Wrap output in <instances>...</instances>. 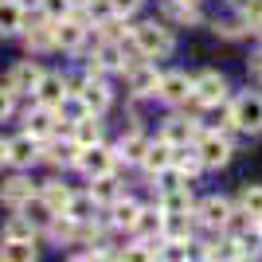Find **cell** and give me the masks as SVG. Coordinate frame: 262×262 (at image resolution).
Wrapping results in <instances>:
<instances>
[{
  "instance_id": "cell-1",
  "label": "cell",
  "mask_w": 262,
  "mask_h": 262,
  "mask_svg": "<svg viewBox=\"0 0 262 262\" xmlns=\"http://www.w3.org/2000/svg\"><path fill=\"white\" fill-rule=\"evenodd\" d=\"M133 39H137V47H141L145 59H164V55H172V51H176L172 32H168L164 24H157V20L137 24V28H133Z\"/></svg>"
},
{
  "instance_id": "cell-2",
  "label": "cell",
  "mask_w": 262,
  "mask_h": 262,
  "mask_svg": "<svg viewBox=\"0 0 262 262\" xmlns=\"http://www.w3.org/2000/svg\"><path fill=\"white\" fill-rule=\"evenodd\" d=\"M227 125L231 129H243V133H262V94L243 90L227 110Z\"/></svg>"
},
{
  "instance_id": "cell-3",
  "label": "cell",
  "mask_w": 262,
  "mask_h": 262,
  "mask_svg": "<svg viewBox=\"0 0 262 262\" xmlns=\"http://www.w3.org/2000/svg\"><path fill=\"white\" fill-rule=\"evenodd\" d=\"M75 168H82L90 180H94V176H106V172H114V168H118V153H114V149H106L102 141L82 145V149H78Z\"/></svg>"
},
{
  "instance_id": "cell-4",
  "label": "cell",
  "mask_w": 262,
  "mask_h": 262,
  "mask_svg": "<svg viewBox=\"0 0 262 262\" xmlns=\"http://www.w3.org/2000/svg\"><path fill=\"white\" fill-rule=\"evenodd\" d=\"M106 71H125V43L121 39H102L98 51L90 55L86 63V75H106Z\"/></svg>"
},
{
  "instance_id": "cell-5",
  "label": "cell",
  "mask_w": 262,
  "mask_h": 262,
  "mask_svg": "<svg viewBox=\"0 0 262 262\" xmlns=\"http://www.w3.org/2000/svg\"><path fill=\"white\" fill-rule=\"evenodd\" d=\"M192 98H196V106H219V102L227 98V78L219 75V71L196 75L192 78Z\"/></svg>"
},
{
  "instance_id": "cell-6",
  "label": "cell",
  "mask_w": 262,
  "mask_h": 262,
  "mask_svg": "<svg viewBox=\"0 0 262 262\" xmlns=\"http://www.w3.org/2000/svg\"><path fill=\"white\" fill-rule=\"evenodd\" d=\"M125 78H129V94L133 98H149V94H157V86H161V75H157V67L149 63V59L129 63L125 67Z\"/></svg>"
},
{
  "instance_id": "cell-7",
  "label": "cell",
  "mask_w": 262,
  "mask_h": 262,
  "mask_svg": "<svg viewBox=\"0 0 262 262\" xmlns=\"http://www.w3.org/2000/svg\"><path fill=\"white\" fill-rule=\"evenodd\" d=\"M196 153H200V161H204V168H223V164L231 161V141L223 133H200Z\"/></svg>"
},
{
  "instance_id": "cell-8",
  "label": "cell",
  "mask_w": 262,
  "mask_h": 262,
  "mask_svg": "<svg viewBox=\"0 0 262 262\" xmlns=\"http://www.w3.org/2000/svg\"><path fill=\"white\" fill-rule=\"evenodd\" d=\"M75 98L82 102L86 114H106V110H110V86L102 82L98 75H86V82L75 90Z\"/></svg>"
},
{
  "instance_id": "cell-9",
  "label": "cell",
  "mask_w": 262,
  "mask_h": 262,
  "mask_svg": "<svg viewBox=\"0 0 262 262\" xmlns=\"http://www.w3.org/2000/svg\"><path fill=\"white\" fill-rule=\"evenodd\" d=\"M86 20H78L75 12L67 16V20H55V47L59 51H78L82 47V39H86Z\"/></svg>"
},
{
  "instance_id": "cell-10",
  "label": "cell",
  "mask_w": 262,
  "mask_h": 262,
  "mask_svg": "<svg viewBox=\"0 0 262 262\" xmlns=\"http://www.w3.org/2000/svg\"><path fill=\"white\" fill-rule=\"evenodd\" d=\"M39 78H43L39 63H35V59H24V63H16L8 71V90H12V94H35Z\"/></svg>"
},
{
  "instance_id": "cell-11",
  "label": "cell",
  "mask_w": 262,
  "mask_h": 262,
  "mask_svg": "<svg viewBox=\"0 0 262 262\" xmlns=\"http://www.w3.org/2000/svg\"><path fill=\"white\" fill-rule=\"evenodd\" d=\"M39 149H43V141H39V137L20 133L16 141H8V164H16V168H32V164L39 161Z\"/></svg>"
},
{
  "instance_id": "cell-12",
  "label": "cell",
  "mask_w": 262,
  "mask_h": 262,
  "mask_svg": "<svg viewBox=\"0 0 262 262\" xmlns=\"http://www.w3.org/2000/svg\"><path fill=\"white\" fill-rule=\"evenodd\" d=\"M67 98H71V90H67V78H63V75H47V71H43L39 86H35V102H39V106L59 110Z\"/></svg>"
},
{
  "instance_id": "cell-13",
  "label": "cell",
  "mask_w": 262,
  "mask_h": 262,
  "mask_svg": "<svg viewBox=\"0 0 262 262\" xmlns=\"http://www.w3.org/2000/svg\"><path fill=\"white\" fill-rule=\"evenodd\" d=\"M78 149H82V145H78L75 137H67V141H51V137H47V145L39 149V161L55 164V168H71V164L78 161Z\"/></svg>"
},
{
  "instance_id": "cell-14",
  "label": "cell",
  "mask_w": 262,
  "mask_h": 262,
  "mask_svg": "<svg viewBox=\"0 0 262 262\" xmlns=\"http://www.w3.org/2000/svg\"><path fill=\"white\" fill-rule=\"evenodd\" d=\"M157 94H161L164 102L180 106V102L192 98V78H188L184 71H168V75H161V86H157Z\"/></svg>"
},
{
  "instance_id": "cell-15",
  "label": "cell",
  "mask_w": 262,
  "mask_h": 262,
  "mask_svg": "<svg viewBox=\"0 0 262 262\" xmlns=\"http://www.w3.org/2000/svg\"><path fill=\"white\" fill-rule=\"evenodd\" d=\"M24 133H32V137H39V141H47V137L55 133V110L35 102V106L24 114Z\"/></svg>"
},
{
  "instance_id": "cell-16",
  "label": "cell",
  "mask_w": 262,
  "mask_h": 262,
  "mask_svg": "<svg viewBox=\"0 0 262 262\" xmlns=\"http://www.w3.org/2000/svg\"><path fill=\"white\" fill-rule=\"evenodd\" d=\"M32 196H35V184L28 176H8V180L0 184V204H8V208H16V211H20Z\"/></svg>"
},
{
  "instance_id": "cell-17",
  "label": "cell",
  "mask_w": 262,
  "mask_h": 262,
  "mask_svg": "<svg viewBox=\"0 0 262 262\" xmlns=\"http://www.w3.org/2000/svg\"><path fill=\"white\" fill-rule=\"evenodd\" d=\"M227 215H231V204L223 196H208V200H200V208H196V219L204 227H223Z\"/></svg>"
},
{
  "instance_id": "cell-18",
  "label": "cell",
  "mask_w": 262,
  "mask_h": 262,
  "mask_svg": "<svg viewBox=\"0 0 262 262\" xmlns=\"http://www.w3.org/2000/svg\"><path fill=\"white\" fill-rule=\"evenodd\" d=\"M161 16H164V20H172V24H184V28L200 24L196 0H164V4H161Z\"/></svg>"
},
{
  "instance_id": "cell-19",
  "label": "cell",
  "mask_w": 262,
  "mask_h": 262,
  "mask_svg": "<svg viewBox=\"0 0 262 262\" xmlns=\"http://www.w3.org/2000/svg\"><path fill=\"white\" fill-rule=\"evenodd\" d=\"M145 149H149V137H145L141 129H129L125 137L118 141V161H129V164H141V157H145Z\"/></svg>"
},
{
  "instance_id": "cell-20",
  "label": "cell",
  "mask_w": 262,
  "mask_h": 262,
  "mask_svg": "<svg viewBox=\"0 0 262 262\" xmlns=\"http://www.w3.org/2000/svg\"><path fill=\"white\" fill-rule=\"evenodd\" d=\"M172 164H176V168H180V172L188 176V180L204 172V161H200V153H196V145H192V141L172 145Z\"/></svg>"
},
{
  "instance_id": "cell-21",
  "label": "cell",
  "mask_w": 262,
  "mask_h": 262,
  "mask_svg": "<svg viewBox=\"0 0 262 262\" xmlns=\"http://www.w3.org/2000/svg\"><path fill=\"white\" fill-rule=\"evenodd\" d=\"M24 43H28V51H51L55 47V20H39L35 28H28L24 32Z\"/></svg>"
},
{
  "instance_id": "cell-22",
  "label": "cell",
  "mask_w": 262,
  "mask_h": 262,
  "mask_svg": "<svg viewBox=\"0 0 262 262\" xmlns=\"http://www.w3.org/2000/svg\"><path fill=\"white\" fill-rule=\"evenodd\" d=\"M141 164H145V172L153 176V172H161V168H168V164H172V141H149V149H145V157H141Z\"/></svg>"
},
{
  "instance_id": "cell-23",
  "label": "cell",
  "mask_w": 262,
  "mask_h": 262,
  "mask_svg": "<svg viewBox=\"0 0 262 262\" xmlns=\"http://www.w3.org/2000/svg\"><path fill=\"white\" fill-rule=\"evenodd\" d=\"M164 227V211L161 208H141L137 211V223H133V235L137 239H157Z\"/></svg>"
},
{
  "instance_id": "cell-24",
  "label": "cell",
  "mask_w": 262,
  "mask_h": 262,
  "mask_svg": "<svg viewBox=\"0 0 262 262\" xmlns=\"http://www.w3.org/2000/svg\"><path fill=\"white\" fill-rule=\"evenodd\" d=\"M24 32V8L16 0H0V39Z\"/></svg>"
},
{
  "instance_id": "cell-25",
  "label": "cell",
  "mask_w": 262,
  "mask_h": 262,
  "mask_svg": "<svg viewBox=\"0 0 262 262\" xmlns=\"http://www.w3.org/2000/svg\"><path fill=\"white\" fill-rule=\"evenodd\" d=\"M137 211H141V204H137V200H129L125 192H121V196L110 204V219H114V227H129V231H133Z\"/></svg>"
},
{
  "instance_id": "cell-26",
  "label": "cell",
  "mask_w": 262,
  "mask_h": 262,
  "mask_svg": "<svg viewBox=\"0 0 262 262\" xmlns=\"http://www.w3.org/2000/svg\"><path fill=\"white\" fill-rule=\"evenodd\" d=\"M71 137H75L78 145H94V141H102V121H98V114H82V118L71 125Z\"/></svg>"
},
{
  "instance_id": "cell-27",
  "label": "cell",
  "mask_w": 262,
  "mask_h": 262,
  "mask_svg": "<svg viewBox=\"0 0 262 262\" xmlns=\"http://www.w3.org/2000/svg\"><path fill=\"white\" fill-rule=\"evenodd\" d=\"M161 211H172V215H184V211H192V188L180 184V188H168V192H161Z\"/></svg>"
},
{
  "instance_id": "cell-28",
  "label": "cell",
  "mask_w": 262,
  "mask_h": 262,
  "mask_svg": "<svg viewBox=\"0 0 262 262\" xmlns=\"http://www.w3.org/2000/svg\"><path fill=\"white\" fill-rule=\"evenodd\" d=\"M0 258L32 262V258H39V247H35V239H4V247H0Z\"/></svg>"
},
{
  "instance_id": "cell-29",
  "label": "cell",
  "mask_w": 262,
  "mask_h": 262,
  "mask_svg": "<svg viewBox=\"0 0 262 262\" xmlns=\"http://www.w3.org/2000/svg\"><path fill=\"white\" fill-rule=\"evenodd\" d=\"M90 196L98 200V204H114V200L121 196L118 176H114V172H106V176H94V180H90Z\"/></svg>"
},
{
  "instance_id": "cell-30",
  "label": "cell",
  "mask_w": 262,
  "mask_h": 262,
  "mask_svg": "<svg viewBox=\"0 0 262 262\" xmlns=\"http://www.w3.org/2000/svg\"><path fill=\"white\" fill-rule=\"evenodd\" d=\"M94 211H98V200L90 196H71V204H67V215L75 219V223H94Z\"/></svg>"
},
{
  "instance_id": "cell-31",
  "label": "cell",
  "mask_w": 262,
  "mask_h": 262,
  "mask_svg": "<svg viewBox=\"0 0 262 262\" xmlns=\"http://www.w3.org/2000/svg\"><path fill=\"white\" fill-rule=\"evenodd\" d=\"M39 196L51 204V211H67V204H71V196H75V192H71L63 180H47V184L39 188Z\"/></svg>"
},
{
  "instance_id": "cell-32",
  "label": "cell",
  "mask_w": 262,
  "mask_h": 262,
  "mask_svg": "<svg viewBox=\"0 0 262 262\" xmlns=\"http://www.w3.org/2000/svg\"><path fill=\"white\" fill-rule=\"evenodd\" d=\"M192 137H196V121H188V118H168L164 121V141L180 145V141H192Z\"/></svg>"
},
{
  "instance_id": "cell-33",
  "label": "cell",
  "mask_w": 262,
  "mask_h": 262,
  "mask_svg": "<svg viewBox=\"0 0 262 262\" xmlns=\"http://www.w3.org/2000/svg\"><path fill=\"white\" fill-rule=\"evenodd\" d=\"M239 208L243 211H251L254 219H262V184H247L239 192Z\"/></svg>"
},
{
  "instance_id": "cell-34",
  "label": "cell",
  "mask_w": 262,
  "mask_h": 262,
  "mask_svg": "<svg viewBox=\"0 0 262 262\" xmlns=\"http://www.w3.org/2000/svg\"><path fill=\"white\" fill-rule=\"evenodd\" d=\"M4 239H35V223L20 211L16 219H8V227H4Z\"/></svg>"
},
{
  "instance_id": "cell-35",
  "label": "cell",
  "mask_w": 262,
  "mask_h": 262,
  "mask_svg": "<svg viewBox=\"0 0 262 262\" xmlns=\"http://www.w3.org/2000/svg\"><path fill=\"white\" fill-rule=\"evenodd\" d=\"M39 8H43L47 20H67L75 12V0H39Z\"/></svg>"
},
{
  "instance_id": "cell-36",
  "label": "cell",
  "mask_w": 262,
  "mask_h": 262,
  "mask_svg": "<svg viewBox=\"0 0 262 262\" xmlns=\"http://www.w3.org/2000/svg\"><path fill=\"white\" fill-rule=\"evenodd\" d=\"M12 110H16V94H12L8 82H4V86H0V121H8Z\"/></svg>"
},
{
  "instance_id": "cell-37",
  "label": "cell",
  "mask_w": 262,
  "mask_h": 262,
  "mask_svg": "<svg viewBox=\"0 0 262 262\" xmlns=\"http://www.w3.org/2000/svg\"><path fill=\"white\" fill-rule=\"evenodd\" d=\"M137 8H141V0H110V12H114V16H121V20H125V16H133Z\"/></svg>"
},
{
  "instance_id": "cell-38",
  "label": "cell",
  "mask_w": 262,
  "mask_h": 262,
  "mask_svg": "<svg viewBox=\"0 0 262 262\" xmlns=\"http://www.w3.org/2000/svg\"><path fill=\"white\" fill-rule=\"evenodd\" d=\"M247 28H251V24H235V20H231V24H215V32H223L227 39H239Z\"/></svg>"
},
{
  "instance_id": "cell-39",
  "label": "cell",
  "mask_w": 262,
  "mask_h": 262,
  "mask_svg": "<svg viewBox=\"0 0 262 262\" xmlns=\"http://www.w3.org/2000/svg\"><path fill=\"white\" fill-rule=\"evenodd\" d=\"M251 75H254V78H262V51H254V55H251Z\"/></svg>"
},
{
  "instance_id": "cell-40",
  "label": "cell",
  "mask_w": 262,
  "mask_h": 262,
  "mask_svg": "<svg viewBox=\"0 0 262 262\" xmlns=\"http://www.w3.org/2000/svg\"><path fill=\"white\" fill-rule=\"evenodd\" d=\"M0 164H8V141H0Z\"/></svg>"
},
{
  "instance_id": "cell-41",
  "label": "cell",
  "mask_w": 262,
  "mask_h": 262,
  "mask_svg": "<svg viewBox=\"0 0 262 262\" xmlns=\"http://www.w3.org/2000/svg\"><path fill=\"white\" fill-rule=\"evenodd\" d=\"M20 8H39V0H16Z\"/></svg>"
},
{
  "instance_id": "cell-42",
  "label": "cell",
  "mask_w": 262,
  "mask_h": 262,
  "mask_svg": "<svg viewBox=\"0 0 262 262\" xmlns=\"http://www.w3.org/2000/svg\"><path fill=\"white\" fill-rule=\"evenodd\" d=\"M251 28H254V32H258V35H262V16H258V20H254V24H251Z\"/></svg>"
},
{
  "instance_id": "cell-43",
  "label": "cell",
  "mask_w": 262,
  "mask_h": 262,
  "mask_svg": "<svg viewBox=\"0 0 262 262\" xmlns=\"http://www.w3.org/2000/svg\"><path fill=\"white\" fill-rule=\"evenodd\" d=\"M231 4H235V8H243V4H247V0H231Z\"/></svg>"
},
{
  "instance_id": "cell-44",
  "label": "cell",
  "mask_w": 262,
  "mask_h": 262,
  "mask_svg": "<svg viewBox=\"0 0 262 262\" xmlns=\"http://www.w3.org/2000/svg\"><path fill=\"white\" fill-rule=\"evenodd\" d=\"M258 239H262V219H258Z\"/></svg>"
},
{
  "instance_id": "cell-45",
  "label": "cell",
  "mask_w": 262,
  "mask_h": 262,
  "mask_svg": "<svg viewBox=\"0 0 262 262\" xmlns=\"http://www.w3.org/2000/svg\"><path fill=\"white\" fill-rule=\"evenodd\" d=\"M196 4H200V0H196Z\"/></svg>"
}]
</instances>
